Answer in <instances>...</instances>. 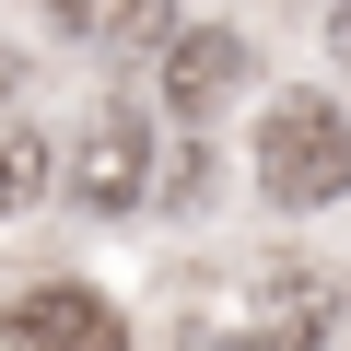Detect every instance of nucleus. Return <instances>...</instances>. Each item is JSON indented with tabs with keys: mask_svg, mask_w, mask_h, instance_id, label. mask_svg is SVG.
I'll list each match as a JSON object with an SVG mask.
<instances>
[{
	"mask_svg": "<svg viewBox=\"0 0 351 351\" xmlns=\"http://www.w3.org/2000/svg\"><path fill=\"white\" fill-rule=\"evenodd\" d=\"M258 199L269 211H328V199H351V117H339V94H316V82H281L269 106H258Z\"/></svg>",
	"mask_w": 351,
	"mask_h": 351,
	"instance_id": "nucleus-1",
	"label": "nucleus"
},
{
	"mask_svg": "<svg viewBox=\"0 0 351 351\" xmlns=\"http://www.w3.org/2000/svg\"><path fill=\"white\" fill-rule=\"evenodd\" d=\"M59 188H71V211H94V223H117V211H141V199L164 188V141H152V117H141L129 94H106V106L71 117Z\"/></svg>",
	"mask_w": 351,
	"mask_h": 351,
	"instance_id": "nucleus-2",
	"label": "nucleus"
},
{
	"mask_svg": "<svg viewBox=\"0 0 351 351\" xmlns=\"http://www.w3.org/2000/svg\"><path fill=\"white\" fill-rule=\"evenodd\" d=\"M223 304H234L269 351H328V328H339V281H328L316 258H258Z\"/></svg>",
	"mask_w": 351,
	"mask_h": 351,
	"instance_id": "nucleus-3",
	"label": "nucleus"
},
{
	"mask_svg": "<svg viewBox=\"0 0 351 351\" xmlns=\"http://www.w3.org/2000/svg\"><path fill=\"white\" fill-rule=\"evenodd\" d=\"M12 351H129V328H117L106 293L36 281V293H12Z\"/></svg>",
	"mask_w": 351,
	"mask_h": 351,
	"instance_id": "nucleus-4",
	"label": "nucleus"
},
{
	"mask_svg": "<svg viewBox=\"0 0 351 351\" xmlns=\"http://www.w3.org/2000/svg\"><path fill=\"white\" fill-rule=\"evenodd\" d=\"M234 82H246V36H234V24H176V36H164V106H176V117L234 106Z\"/></svg>",
	"mask_w": 351,
	"mask_h": 351,
	"instance_id": "nucleus-5",
	"label": "nucleus"
},
{
	"mask_svg": "<svg viewBox=\"0 0 351 351\" xmlns=\"http://www.w3.org/2000/svg\"><path fill=\"white\" fill-rule=\"evenodd\" d=\"M47 24L71 47H106V59H164V36H176L164 0H47Z\"/></svg>",
	"mask_w": 351,
	"mask_h": 351,
	"instance_id": "nucleus-6",
	"label": "nucleus"
},
{
	"mask_svg": "<svg viewBox=\"0 0 351 351\" xmlns=\"http://www.w3.org/2000/svg\"><path fill=\"white\" fill-rule=\"evenodd\" d=\"M47 188H59V141L0 129V211H24V199H47Z\"/></svg>",
	"mask_w": 351,
	"mask_h": 351,
	"instance_id": "nucleus-7",
	"label": "nucleus"
},
{
	"mask_svg": "<svg viewBox=\"0 0 351 351\" xmlns=\"http://www.w3.org/2000/svg\"><path fill=\"white\" fill-rule=\"evenodd\" d=\"M164 164H176V176H164V211H199V199H211V152H199V141H176Z\"/></svg>",
	"mask_w": 351,
	"mask_h": 351,
	"instance_id": "nucleus-8",
	"label": "nucleus"
},
{
	"mask_svg": "<svg viewBox=\"0 0 351 351\" xmlns=\"http://www.w3.org/2000/svg\"><path fill=\"white\" fill-rule=\"evenodd\" d=\"M176 351H269V339H258V328H246L234 304H211V316H199L188 339H176Z\"/></svg>",
	"mask_w": 351,
	"mask_h": 351,
	"instance_id": "nucleus-9",
	"label": "nucleus"
},
{
	"mask_svg": "<svg viewBox=\"0 0 351 351\" xmlns=\"http://www.w3.org/2000/svg\"><path fill=\"white\" fill-rule=\"evenodd\" d=\"M328 59L351 71V0H339V12H328Z\"/></svg>",
	"mask_w": 351,
	"mask_h": 351,
	"instance_id": "nucleus-10",
	"label": "nucleus"
},
{
	"mask_svg": "<svg viewBox=\"0 0 351 351\" xmlns=\"http://www.w3.org/2000/svg\"><path fill=\"white\" fill-rule=\"evenodd\" d=\"M12 94H24V59H12V47H0V106H12Z\"/></svg>",
	"mask_w": 351,
	"mask_h": 351,
	"instance_id": "nucleus-11",
	"label": "nucleus"
}]
</instances>
